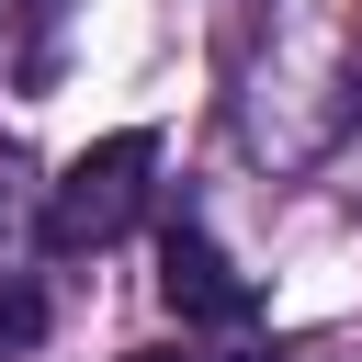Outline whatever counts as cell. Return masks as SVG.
Here are the masks:
<instances>
[{
  "label": "cell",
  "instance_id": "cell-1",
  "mask_svg": "<svg viewBox=\"0 0 362 362\" xmlns=\"http://www.w3.org/2000/svg\"><path fill=\"white\" fill-rule=\"evenodd\" d=\"M147 170H158V136H147V124H124V136L79 147V158L57 170V192H45V249H57V260H79V249L124 238V215L147 204Z\"/></svg>",
  "mask_w": 362,
  "mask_h": 362
},
{
  "label": "cell",
  "instance_id": "cell-2",
  "mask_svg": "<svg viewBox=\"0 0 362 362\" xmlns=\"http://www.w3.org/2000/svg\"><path fill=\"white\" fill-rule=\"evenodd\" d=\"M158 294H170V317H204V328H238V317L260 305L204 226H170V238H158Z\"/></svg>",
  "mask_w": 362,
  "mask_h": 362
},
{
  "label": "cell",
  "instance_id": "cell-3",
  "mask_svg": "<svg viewBox=\"0 0 362 362\" xmlns=\"http://www.w3.org/2000/svg\"><path fill=\"white\" fill-rule=\"evenodd\" d=\"M34 339H45V294L23 272H0V351H34Z\"/></svg>",
  "mask_w": 362,
  "mask_h": 362
},
{
  "label": "cell",
  "instance_id": "cell-4",
  "mask_svg": "<svg viewBox=\"0 0 362 362\" xmlns=\"http://www.w3.org/2000/svg\"><path fill=\"white\" fill-rule=\"evenodd\" d=\"M136 362H181V351H136Z\"/></svg>",
  "mask_w": 362,
  "mask_h": 362
},
{
  "label": "cell",
  "instance_id": "cell-5",
  "mask_svg": "<svg viewBox=\"0 0 362 362\" xmlns=\"http://www.w3.org/2000/svg\"><path fill=\"white\" fill-rule=\"evenodd\" d=\"M226 362H272V351H226Z\"/></svg>",
  "mask_w": 362,
  "mask_h": 362
}]
</instances>
